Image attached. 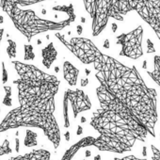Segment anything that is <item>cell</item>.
<instances>
[{
    "label": "cell",
    "mask_w": 160,
    "mask_h": 160,
    "mask_svg": "<svg viewBox=\"0 0 160 160\" xmlns=\"http://www.w3.org/2000/svg\"><path fill=\"white\" fill-rule=\"evenodd\" d=\"M151 150H152V160H160V151L157 149L154 145H151Z\"/></svg>",
    "instance_id": "cell-19"
},
{
    "label": "cell",
    "mask_w": 160,
    "mask_h": 160,
    "mask_svg": "<svg viewBox=\"0 0 160 160\" xmlns=\"http://www.w3.org/2000/svg\"><path fill=\"white\" fill-rule=\"evenodd\" d=\"M92 19V34L99 36L110 19L123 21L135 12L146 22L160 40V0H82Z\"/></svg>",
    "instance_id": "cell-3"
},
{
    "label": "cell",
    "mask_w": 160,
    "mask_h": 160,
    "mask_svg": "<svg viewBox=\"0 0 160 160\" xmlns=\"http://www.w3.org/2000/svg\"><path fill=\"white\" fill-rule=\"evenodd\" d=\"M64 137H65V139H66L67 141H69V140H70V132H69V131H66L65 134H64Z\"/></svg>",
    "instance_id": "cell-28"
},
{
    "label": "cell",
    "mask_w": 160,
    "mask_h": 160,
    "mask_svg": "<svg viewBox=\"0 0 160 160\" xmlns=\"http://www.w3.org/2000/svg\"><path fill=\"white\" fill-rule=\"evenodd\" d=\"M146 43H147V54H154L155 53V48H154L153 42L150 39H147Z\"/></svg>",
    "instance_id": "cell-20"
},
{
    "label": "cell",
    "mask_w": 160,
    "mask_h": 160,
    "mask_svg": "<svg viewBox=\"0 0 160 160\" xmlns=\"http://www.w3.org/2000/svg\"><path fill=\"white\" fill-rule=\"evenodd\" d=\"M42 64L46 69H50L52 64L58 58V51L54 45V42H50L42 50Z\"/></svg>",
    "instance_id": "cell-12"
},
{
    "label": "cell",
    "mask_w": 160,
    "mask_h": 160,
    "mask_svg": "<svg viewBox=\"0 0 160 160\" xmlns=\"http://www.w3.org/2000/svg\"><path fill=\"white\" fill-rule=\"evenodd\" d=\"M7 14L12 21L17 30L22 33L29 42L31 39L41 33L47 31H59L69 27L75 21L76 15H68V18L62 21H52L39 17L32 10H24L15 8L8 12Z\"/></svg>",
    "instance_id": "cell-4"
},
{
    "label": "cell",
    "mask_w": 160,
    "mask_h": 160,
    "mask_svg": "<svg viewBox=\"0 0 160 160\" xmlns=\"http://www.w3.org/2000/svg\"><path fill=\"white\" fill-rule=\"evenodd\" d=\"M69 99L68 97L64 94L63 96V118H64V127L69 128L71 123L69 120Z\"/></svg>",
    "instance_id": "cell-15"
},
{
    "label": "cell",
    "mask_w": 160,
    "mask_h": 160,
    "mask_svg": "<svg viewBox=\"0 0 160 160\" xmlns=\"http://www.w3.org/2000/svg\"><path fill=\"white\" fill-rule=\"evenodd\" d=\"M82 133H83V127L81 125H78L77 126V130H76V135L80 136V135H82Z\"/></svg>",
    "instance_id": "cell-23"
},
{
    "label": "cell",
    "mask_w": 160,
    "mask_h": 160,
    "mask_svg": "<svg viewBox=\"0 0 160 160\" xmlns=\"http://www.w3.org/2000/svg\"><path fill=\"white\" fill-rule=\"evenodd\" d=\"M12 151L10 148V141L8 139H5L2 144H0V156L11 153Z\"/></svg>",
    "instance_id": "cell-18"
},
{
    "label": "cell",
    "mask_w": 160,
    "mask_h": 160,
    "mask_svg": "<svg viewBox=\"0 0 160 160\" xmlns=\"http://www.w3.org/2000/svg\"><path fill=\"white\" fill-rule=\"evenodd\" d=\"M62 69H63V76L67 83L72 87L75 86L79 75V69H77L73 64H72L70 61L67 60L64 61Z\"/></svg>",
    "instance_id": "cell-11"
},
{
    "label": "cell",
    "mask_w": 160,
    "mask_h": 160,
    "mask_svg": "<svg viewBox=\"0 0 160 160\" xmlns=\"http://www.w3.org/2000/svg\"><path fill=\"white\" fill-rule=\"evenodd\" d=\"M12 62L18 74L13 83L18 91L19 107L11 110L0 122V133L24 126L39 128L57 150L60 143V130L55 117L58 78L34 65L18 60Z\"/></svg>",
    "instance_id": "cell-2"
},
{
    "label": "cell",
    "mask_w": 160,
    "mask_h": 160,
    "mask_svg": "<svg viewBox=\"0 0 160 160\" xmlns=\"http://www.w3.org/2000/svg\"><path fill=\"white\" fill-rule=\"evenodd\" d=\"M93 160H101V155H99V154L95 155L94 158H93Z\"/></svg>",
    "instance_id": "cell-32"
},
{
    "label": "cell",
    "mask_w": 160,
    "mask_h": 160,
    "mask_svg": "<svg viewBox=\"0 0 160 160\" xmlns=\"http://www.w3.org/2000/svg\"><path fill=\"white\" fill-rule=\"evenodd\" d=\"M37 138H38L37 133L28 129L27 132H26V138H25V141H24L25 146L28 147V148H31V147L37 146L38 145Z\"/></svg>",
    "instance_id": "cell-14"
},
{
    "label": "cell",
    "mask_w": 160,
    "mask_h": 160,
    "mask_svg": "<svg viewBox=\"0 0 160 160\" xmlns=\"http://www.w3.org/2000/svg\"><path fill=\"white\" fill-rule=\"evenodd\" d=\"M86 122V118L85 117H81V123H84Z\"/></svg>",
    "instance_id": "cell-34"
},
{
    "label": "cell",
    "mask_w": 160,
    "mask_h": 160,
    "mask_svg": "<svg viewBox=\"0 0 160 160\" xmlns=\"http://www.w3.org/2000/svg\"><path fill=\"white\" fill-rule=\"evenodd\" d=\"M76 31H77V33L80 35L82 33V31H83V27L81 26V25H78V26H76Z\"/></svg>",
    "instance_id": "cell-25"
},
{
    "label": "cell",
    "mask_w": 160,
    "mask_h": 160,
    "mask_svg": "<svg viewBox=\"0 0 160 160\" xmlns=\"http://www.w3.org/2000/svg\"><path fill=\"white\" fill-rule=\"evenodd\" d=\"M8 42H9V46H8L7 52L9 54L10 58L12 60V58L16 57V43L12 40H8Z\"/></svg>",
    "instance_id": "cell-17"
},
{
    "label": "cell",
    "mask_w": 160,
    "mask_h": 160,
    "mask_svg": "<svg viewBox=\"0 0 160 160\" xmlns=\"http://www.w3.org/2000/svg\"><path fill=\"white\" fill-rule=\"evenodd\" d=\"M80 20H81V23H85L86 22V19H85V17H81V18H80Z\"/></svg>",
    "instance_id": "cell-35"
},
{
    "label": "cell",
    "mask_w": 160,
    "mask_h": 160,
    "mask_svg": "<svg viewBox=\"0 0 160 160\" xmlns=\"http://www.w3.org/2000/svg\"><path fill=\"white\" fill-rule=\"evenodd\" d=\"M148 75L160 87V55H155L153 58V70L152 72L147 71Z\"/></svg>",
    "instance_id": "cell-13"
},
{
    "label": "cell",
    "mask_w": 160,
    "mask_h": 160,
    "mask_svg": "<svg viewBox=\"0 0 160 160\" xmlns=\"http://www.w3.org/2000/svg\"><path fill=\"white\" fill-rule=\"evenodd\" d=\"M41 43H42V42H41V41L39 40V41H38V44H41Z\"/></svg>",
    "instance_id": "cell-38"
},
{
    "label": "cell",
    "mask_w": 160,
    "mask_h": 160,
    "mask_svg": "<svg viewBox=\"0 0 160 160\" xmlns=\"http://www.w3.org/2000/svg\"><path fill=\"white\" fill-rule=\"evenodd\" d=\"M93 141H94V137H86L83 138L80 140H78L76 143H74L73 145H72L63 154L62 158L60 160H72L73 158V156L75 155V153L82 148H87L90 146H93Z\"/></svg>",
    "instance_id": "cell-8"
},
{
    "label": "cell",
    "mask_w": 160,
    "mask_h": 160,
    "mask_svg": "<svg viewBox=\"0 0 160 160\" xmlns=\"http://www.w3.org/2000/svg\"><path fill=\"white\" fill-rule=\"evenodd\" d=\"M47 0H0V7L4 12H8L15 8H25Z\"/></svg>",
    "instance_id": "cell-9"
},
{
    "label": "cell",
    "mask_w": 160,
    "mask_h": 160,
    "mask_svg": "<svg viewBox=\"0 0 160 160\" xmlns=\"http://www.w3.org/2000/svg\"><path fill=\"white\" fill-rule=\"evenodd\" d=\"M7 79H8V76H7V72L4 68V63H3V83L5 84V82L7 81Z\"/></svg>",
    "instance_id": "cell-24"
},
{
    "label": "cell",
    "mask_w": 160,
    "mask_h": 160,
    "mask_svg": "<svg viewBox=\"0 0 160 160\" xmlns=\"http://www.w3.org/2000/svg\"><path fill=\"white\" fill-rule=\"evenodd\" d=\"M98 101L120 116L146 127L155 137L157 92L148 87L136 66H126L103 54L94 63Z\"/></svg>",
    "instance_id": "cell-1"
},
{
    "label": "cell",
    "mask_w": 160,
    "mask_h": 160,
    "mask_svg": "<svg viewBox=\"0 0 160 160\" xmlns=\"http://www.w3.org/2000/svg\"><path fill=\"white\" fill-rule=\"evenodd\" d=\"M55 36L69 51L72 52V54H73L74 57L85 65L93 64L103 55L99 48L90 39L83 37H72L67 39L65 35L58 32L56 33Z\"/></svg>",
    "instance_id": "cell-5"
},
{
    "label": "cell",
    "mask_w": 160,
    "mask_h": 160,
    "mask_svg": "<svg viewBox=\"0 0 160 160\" xmlns=\"http://www.w3.org/2000/svg\"><path fill=\"white\" fill-rule=\"evenodd\" d=\"M90 155H91V152H90V151H86V156L89 157Z\"/></svg>",
    "instance_id": "cell-36"
},
{
    "label": "cell",
    "mask_w": 160,
    "mask_h": 160,
    "mask_svg": "<svg viewBox=\"0 0 160 160\" xmlns=\"http://www.w3.org/2000/svg\"><path fill=\"white\" fill-rule=\"evenodd\" d=\"M3 34H4V29L2 28H0V42H1V41H2Z\"/></svg>",
    "instance_id": "cell-29"
},
{
    "label": "cell",
    "mask_w": 160,
    "mask_h": 160,
    "mask_svg": "<svg viewBox=\"0 0 160 160\" xmlns=\"http://www.w3.org/2000/svg\"><path fill=\"white\" fill-rule=\"evenodd\" d=\"M9 160H51V153L44 149H38L23 155L11 157Z\"/></svg>",
    "instance_id": "cell-10"
},
{
    "label": "cell",
    "mask_w": 160,
    "mask_h": 160,
    "mask_svg": "<svg viewBox=\"0 0 160 160\" xmlns=\"http://www.w3.org/2000/svg\"><path fill=\"white\" fill-rule=\"evenodd\" d=\"M142 67H143V69H147V61H146V60H144V61H143V65H142Z\"/></svg>",
    "instance_id": "cell-33"
},
{
    "label": "cell",
    "mask_w": 160,
    "mask_h": 160,
    "mask_svg": "<svg viewBox=\"0 0 160 160\" xmlns=\"http://www.w3.org/2000/svg\"><path fill=\"white\" fill-rule=\"evenodd\" d=\"M105 48H107V49H108L109 48V46H110V44H109V40L108 39H106L105 40V42H104V45H103Z\"/></svg>",
    "instance_id": "cell-27"
},
{
    "label": "cell",
    "mask_w": 160,
    "mask_h": 160,
    "mask_svg": "<svg viewBox=\"0 0 160 160\" xmlns=\"http://www.w3.org/2000/svg\"><path fill=\"white\" fill-rule=\"evenodd\" d=\"M85 72H86V76H89L91 74V71L89 69H85Z\"/></svg>",
    "instance_id": "cell-31"
},
{
    "label": "cell",
    "mask_w": 160,
    "mask_h": 160,
    "mask_svg": "<svg viewBox=\"0 0 160 160\" xmlns=\"http://www.w3.org/2000/svg\"><path fill=\"white\" fill-rule=\"evenodd\" d=\"M143 33L142 26H138L131 31L118 35L116 37V44L121 46L120 56L132 59H138L141 58L143 56Z\"/></svg>",
    "instance_id": "cell-6"
},
{
    "label": "cell",
    "mask_w": 160,
    "mask_h": 160,
    "mask_svg": "<svg viewBox=\"0 0 160 160\" xmlns=\"http://www.w3.org/2000/svg\"><path fill=\"white\" fill-rule=\"evenodd\" d=\"M89 82H90V80H89V78L86 76V77H83L82 79H81V87H87L88 86V84H89Z\"/></svg>",
    "instance_id": "cell-22"
},
{
    "label": "cell",
    "mask_w": 160,
    "mask_h": 160,
    "mask_svg": "<svg viewBox=\"0 0 160 160\" xmlns=\"http://www.w3.org/2000/svg\"><path fill=\"white\" fill-rule=\"evenodd\" d=\"M114 160H147L146 158H138L135 155H126L124 157H117Z\"/></svg>",
    "instance_id": "cell-21"
},
{
    "label": "cell",
    "mask_w": 160,
    "mask_h": 160,
    "mask_svg": "<svg viewBox=\"0 0 160 160\" xmlns=\"http://www.w3.org/2000/svg\"><path fill=\"white\" fill-rule=\"evenodd\" d=\"M35 58V54L33 52V46L31 44L25 45V60H33Z\"/></svg>",
    "instance_id": "cell-16"
},
{
    "label": "cell",
    "mask_w": 160,
    "mask_h": 160,
    "mask_svg": "<svg viewBox=\"0 0 160 160\" xmlns=\"http://www.w3.org/2000/svg\"><path fill=\"white\" fill-rule=\"evenodd\" d=\"M111 29H112V32H116L117 31V29H118V25L117 24H115V23H112L111 24Z\"/></svg>",
    "instance_id": "cell-26"
},
{
    "label": "cell",
    "mask_w": 160,
    "mask_h": 160,
    "mask_svg": "<svg viewBox=\"0 0 160 160\" xmlns=\"http://www.w3.org/2000/svg\"><path fill=\"white\" fill-rule=\"evenodd\" d=\"M83 160H86V159H83Z\"/></svg>",
    "instance_id": "cell-39"
},
{
    "label": "cell",
    "mask_w": 160,
    "mask_h": 160,
    "mask_svg": "<svg viewBox=\"0 0 160 160\" xmlns=\"http://www.w3.org/2000/svg\"><path fill=\"white\" fill-rule=\"evenodd\" d=\"M55 72H59V68L57 66V67H55Z\"/></svg>",
    "instance_id": "cell-37"
},
{
    "label": "cell",
    "mask_w": 160,
    "mask_h": 160,
    "mask_svg": "<svg viewBox=\"0 0 160 160\" xmlns=\"http://www.w3.org/2000/svg\"><path fill=\"white\" fill-rule=\"evenodd\" d=\"M15 141H16V152H19V139H18V138H16V139H15Z\"/></svg>",
    "instance_id": "cell-30"
},
{
    "label": "cell",
    "mask_w": 160,
    "mask_h": 160,
    "mask_svg": "<svg viewBox=\"0 0 160 160\" xmlns=\"http://www.w3.org/2000/svg\"><path fill=\"white\" fill-rule=\"evenodd\" d=\"M64 94L68 97L70 101V105L72 107L73 119L75 120L79 113L88 111L92 108V102L88 96V94L81 89L71 90L68 89L64 92Z\"/></svg>",
    "instance_id": "cell-7"
}]
</instances>
